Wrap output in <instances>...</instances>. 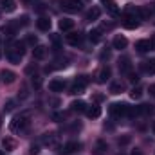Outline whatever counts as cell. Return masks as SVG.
Segmentation results:
<instances>
[{"label":"cell","instance_id":"2e32d148","mask_svg":"<svg viewBox=\"0 0 155 155\" xmlns=\"http://www.w3.org/2000/svg\"><path fill=\"white\" fill-rule=\"evenodd\" d=\"M87 116L90 117V119H97V117L101 116V108L97 107V105H92V107H87Z\"/></svg>","mask_w":155,"mask_h":155},{"label":"cell","instance_id":"5b68a950","mask_svg":"<svg viewBox=\"0 0 155 155\" xmlns=\"http://www.w3.org/2000/svg\"><path fill=\"white\" fill-rule=\"evenodd\" d=\"M18 29H20V25H18V22H7L4 27H2V33L7 36V38H13L16 33H18Z\"/></svg>","mask_w":155,"mask_h":155},{"label":"cell","instance_id":"4fadbf2b","mask_svg":"<svg viewBox=\"0 0 155 155\" xmlns=\"http://www.w3.org/2000/svg\"><path fill=\"white\" fill-rule=\"evenodd\" d=\"M126 45H128V40L124 38V36H116L114 41H112V47L117 49V51H123V49H126Z\"/></svg>","mask_w":155,"mask_h":155},{"label":"cell","instance_id":"7a4b0ae2","mask_svg":"<svg viewBox=\"0 0 155 155\" xmlns=\"http://www.w3.org/2000/svg\"><path fill=\"white\" fill-rule=\"evenodd\" d=\"M27 124H29V117H27V114H22V116L13 117V121L9 123V130L18 134V132H24L27 128Z\"/></svg>","mask_w":155,"mask_h":155},{"label":"cell","instance_id":"f546056e","mask_svg":"<svg viewBox=\"0 0 155 155\" xmlns=\"http://www.w3.org/2000/svg\"><path fill=\"white\" fill-rule=\"evenodd\" d=\"M31 83H33V87H35V88H40V87H41V78H40V76H33Z\"/></svg>","mask_w":155,"mask_h":155},{"label":"cell","instance_id":"8d00e7d4","mask_svg":"<svg viewBox=\"0 0 155 155\" xmlns=\"http://www.w3.org/2000/svg\"><path fill=\"white\" fill-rule=\"evenodd\" d=\"M105 58H107V60L110 58V51H103V52H101V60H105Z\"/></svg>","mask_w":155,"mask_h":155},{"label":"cell","instance_id":"bcb514c9","mask_svg":"<svg viewBox=\"0 0 155 155\" xmlns=\"http://www.w3.org/2000/svg\"><path fill=\"white\" fill-rule=\"evenodd\" d=\"M0 124H2V119H0Z\"/></svg>","mask_w":155,"mask_h":155},{"label":"cell","instance_id":"d590c367","mask_svg":"<svg viewBox=\"0 0 155 155\" xmlns=\"http://www.w3.org/2000/svg\"><path fill=\"white\" fill-rule=\"evenodd\" d=\"M29 153H31V155H38L40 153V148L36 146V144H33V146H31V150H29Z\"/></svg>","mask_w":155,"mask_h":155},{"label":"cell","instance_id":"836d02e7","mask_svg":"<svg viewBox=\"0 0 155 155\" xmlns=\"http://www.w3.org/2000/svg\"><path fill=\"white\" fill-rule=\"evenodd\" d=\"M76 83L83 85V87H87V83H88V78H87V76H79V78L76 79Z\"/></svg>","mask_w":155,"mask_h":155},{"label":"cell","instance_id":"1f68e13d","mask_svg":"<svg viewBox=\"0 0 155 155\" xmlns=\"http://www.w3.org/2000/svg\"><path fill=\"white\" fill-rule=\"evenodd\" d=\"M16 22H18V25H27V24H29V16H25V15H24V16H20Z\"/></svg>","mask_w":155,"mask_h":155},{"label":"cell","instance_id":"ac0fdd59","mask_svg":"<svg viewBox=\"0 0 155 155\" xmlns=\"http://www.w3.org/2000/svg\"><path fill=\"white\" fill-rule=\"evenodd\" d=\"M45 54H47V49H45L43 45H36V47L33 49V58H35V60H43Z\"/></svg>","mask_w":155,"mask_h":155},{"label":"cell","instance_id":"ffe728a7","mask_svg":"<svg viewBox=\"0 0 155 155\" xmlns=\"http://www.w3.org/2000/svg\"><path fill=\"white\" fill-rule=\"evenodd\" d=\"M79 148H81V144H79L78 141H71V143H67V144L63 146V152H65V153H74Z\"/></svg>","mask_w":155,"mask_h":155},{"label":"cell","instance_id":"8992f818","mask_svg":"<svg viewBox=\"0 0 155 155\" xmlns=\"http://www.w3.org/2000/svg\"><path fill=\"white\" fill-rule=\"evenodd\" d=\"M58 135L54 134V132H49V134H43L41 135V143L45 144V146H56L58 144Z\"/></svg>","mask_w":155,"mask_h":155},{"label":"cell","instance_id":"8fae6325","mask_svg":"<svg viewBox=\"0 0 155 155\" xmlns=\"http://www.w3.org/2000/svg\"><path fill=\"white\" fill-rule=\"evenodd\" d=\"M135 49L139 52H148V51H152V41L150 40H139L135 43Z\"/></svg>","mask_w":155,"mask_h":155},{"label":"cell","instance_id":"4316f807","mask_svg":"<svg viewBox=\"0 0 155 155\" xmlns=\"http://www.w3.org/2000/svg\"><path fill=\"white\" fill-rule=\"evenodd\" d=\"M83 90H85V87L74 81V85H72V90H71V94H74V96H78V94H83Z\"/></svg>","mask_w":155,"mask_h":155},{"label":"cell","instance_id":"44dd1931","mask_svg":"<svg viewBox=\"0 0 155 155\" xmlns=\"http://www.w3.org/2000/svg\"><path fill=\"white\" fill-rule=\"evenodd\" d=\"M143 71L146 72V74H155V60H146V61H143Z\"/></svg>","mask_w":155,"mask_h":155},{"label":"cell","instance_id":"6da1fadb","mask_svg":"<svg viewBox=\"0 0 155 155\" xmlns=\"http://www.w3.org/2000/svg\"><path fill=\"white\" fill-rule=\"evenodd\" d=\"M24 47H25V41H15L11 45V49L7 51V58H9L11 63H20V60H22V56L25 52Z\"/></svg>","mask_w":155,"mask_h":155},{"label":"cell","instance_id":"83f0119b","mask_svg":"<svg viewBox=\"0 0 155 155\" xmlns=\"http://www.w3.org/2000/svg\"><path fill=\"white\" fill-rule=\"evenodd\" d=\"M15 105H16V103H15L13 99H9V101L4 105V110H5V112H13V110H15Z\"/></svg>","mask_w":155,"mask_h":155},{"label":"cell","instance_id":"277c9868","mask_svg":"<svg viewBox=\"0 0 155 155\" xmlns=\"http://www.w3.org/2000/svg\"><path fill=\"white\" fill-rule=\"evenodd\" d=\"M108 110H110L112 116H117V117L128 116V105H126V103H112Z\"/></svg>","mask_w":155,"mask_h":155},{"label":"cell","instance_id":"ba28073f","mask_svg":"<svg viewBox=\"0 0 155 155\" xmlns=\"http://www.w3.org/2000/svg\"><path fill=\"white\" fill-rule=\"evenodd\" d=\"M110 76H112V69L107 65V67H103V69L99 71V74H97V81H99V83H107V81L110 79Z\"/></svg>","mask_w":155,"mask_h":155},{"label":"cell","instance_id":"52a82bcc","mask_svg":"<svg viewBox=\"0 0 155 155\" xmlns=\"http://www.w3.org/2000/svg\"><path fill=\"white\" fill-rule=\"evenodd\" d=\"M0 146H2V150H5V152H13V150L16 148V141L11 139V137H4L2 143H0Z\"/></svg>","mask_w":155,"mask_h":155},{"label":"cell","instance_id":"7bdbcfd3","mask_svg":"<svg viewBox=\"0 0 155 155\" xmlns=\"http://www.w3.org/2000/svg\"><path fill=\"white\" fill-rule=\"evenodd\" d=\"M152 130H153V134H155V121L152 123Z\"/></svg>","mask_w":155,"mask_h":155},{"label":"cell","instance_id":"60d3db41","mask_svg":"<svg viewBox=\"0 0 155 155\" xmlns=\"http://www.w3.org/2000/svg\"><path fill=\"white\" fill-rule=\"evenodd\" d=\"M94 99H96V101H103V96H101V94H96Z\"/></svg>","mask_w":155,"mask_h":155},{"label":"cell","instance_id":"484cf974","mask_svg":"<svg viewBox=\"0 0 155 155\" xmlns=\"http://www.w3.org/2000/svg\"><path fill=\"white\" fill-rule=\"evenodd\" d=\"M141 96H143V88H141V87H135V88L130 92V97H132V99H141Z\"/></svg>","mask_w":155,"mask_h":155},{"label":"cell","instance_id":"f1b7e54d","mask_svg":"<svg viewBox=\"0 0 155 155\" xmlns=\"http://www.w3.org/2000/svg\"><path fill=\"white\" fill-rule=\"evenodd\" d=\"M36 41H38V40H36L35 35H27V36H25V43H27V45H33V47H35Z\"/></svg>","mask_w":155,"mask_h":155},{"label":"cell","instance_id":"e0dca14e","mask_svg":"<svg viewBox=\"0 0 155 155\" xmlns=\"http://www.w3.org/2000/svg\"><path fill=\"white\" fill-rule=\"evenodd\" d=\"M71 110H72V112H85V110H87V103L81 101V99H76V101L71 103Z\"/></svg>","mask_w":155,"mask_h":155},{"label":"cell","instance_id":"b9f144b4","mask_svg":"<svg viewBox=\"0 0 155 155\" xmlns=\"http://www.w3.org/2000/svg\"><path fill=\"white\" fill-rule=\"evenodd\" d=\"M132 155H143V152H141V150H134V152H132Z\"/></svg>","mask_w":155,"mask_h":155},{"label":"cell","instance_id":"7c38bea8","mask_svg":"<svg viewBox=\"0 0 155 155\" xmlns=\"http://www.w3.org/2000/svg\"><path fill=\"white\" fill-rule=\"evenodd\" d=\"M49 88H51L52 92H63L65 81H63V79H52V81L49 83Z\"/></svg>","mask_w":155,"mask_h":155},{"label":"cell","instance_id":"74e56055","mask_svg":"<svg viewBox=\"0 0 155 155\" xmlns=\"http://www.w3.org/2000/svg\"><path fill=\"white\" fill-rule=\"evenodd\" d=\"M33 71H36V67H33V65H29V67H27V69H25V72H27V74H31V72H33Z\"/></svg>","mask_w":155,"mask_h":155},{"label":"cell","instance_id":"4dcf8cb0","mask_svg":"<svg viewBox=\"0 0 155 155\" xmlns=\"http://www.w3.org/2000/svg\"><path fill=\"white\" fill-rule=\"evenodd\" d=\"M107 150V144L103 141H97V148H96V153H103Z\"/></svg>","mask_w":155,"mask_h":155},{"label":"cell","instance_id":"f6af8a7d","mask_svg":"<svg viewBox=\"0 0 155 155\" xmlns=\"http://www.w3.org/2000/svg\"><path fill=\"white\" fill-rule=\"evenodd\" d=\"M0 155H4V153H2V150H0Z\"/></svg>","mask_w":155,"mask_h":155},{"label":"cell","instance_id":"cb8c5ba5","mask_svg":"<svg viewBox=\"0 0 155 155\" xmlns=\"http://www.w3.org/2000/svg\"><path fill=\"white\" fill-rule=\"evenodd\" d=\"M123 90H124V85H123L121 81H114V83L110 85V92H112V94H121Z\"/></svg>","mask_w":155,"mask_h":155},{"label":"cell","instance_id":"d6a6232c","mask_svg":"<svg viewBox=\"0 0 155 155\" xmlns=\"http://www.w3.org/2000/svg\"><path fill=\"white\" fill-rule=\"evenodd\" d=\"M108 11H110L112 15H117V5L114 4V2H112V0L108 2Z\"/></svg>","mask_w":155,"mask_h":155},{"label":"cell","instance_id":"603a6c76","mask_svg":"<svg viewBox=\"0 0 155 155\" xmlns=\"http://www.w3.org/2000/svg\"><path fill=\"white\" fill-rule=\"evenodd\" d=\"M0 5H2V9H4V11H9V13L16 9L15 0H0Z\"/></svg>","mask_w":155,"mask_h":155},{"label":"cell","instance_id":"e575fe53","mask_svg":"<svg viewBox=\"0 0 155 155\" xmlns=\"http://www.w3.org/2000/svg\"><path fill=\"white\" fill-rule=\"evenodd\" d=\"M128 79H130V83H137L139 81V76L134 74V72H128Z\"/></svg>","mask_w":155,"mask_h":155},{"label":"cell","instance_id":"9c48e42d","mask_svg":"<svg viewBox=\"0 0 155 155\" xmlns=\"http://www.w3.org/2000/svg\"><path fill=\"white\" fill-rule=\"evenodd\" d=\"M119 71L121 72H124V74H128V72H132V61H130V58H121L119 60Z\"/></svg>","mask_w":155,"mask_h":155},{"label":"cell","instance_id":"d4e9b609","mask_svg":"<svg viewBox=\"0 0 155 155\" xmlns=\"http://www.w3.org/2000/svg\"><path fill=\"white\" fill-rule=\"evenodd\" d=\"M88 38H90V41H99L101 40V29H94V31H90L88 33Z\"/></svg>","mask_w":155,"mask_h":155},{"label":"cell","instance_id":"9a60e30c","mask_svg":"<svg viewBox=\"0 0 155 155\" xmlns=\"http://www.w3.org/2000/svg\"><path fill=\"white\" fill-rule=\"evenodd\" d=\"M36 27H38L40 31H49L51 29V20L47 16H40L38 20H36Z\"/></svg>","mask_w":155,"mask_h":155},{"label":"cell","instance_id":"ab89813d","mask_svg":"<svg viewBox=\"0 0 155 155\" xmlns=\"http://www.w3.org/2000/svg\"><path fill=\"white\" fill-rule=\"evenodd\" d=\"M150 96L155 97V85H150Z\"/></svg>","mask_w":155,"mask_h":155},{"label":"cell","instance_id":"30bf717a","mask_svg":"<svg viewBox=\"0 0 155 155\" xmlns=\"http://www.w3.org/2000/svg\"><path fill=\"white\" fill-rule=\"evenodd\" d=\"M83 41V35L78 31V33H71V35H67V43L69 45H79Z\"/></svg>","mask_w":155,"mask_h":155},{"label":"cell","instance_id":"f35d334b","mask_svg":"<svg viewBox=\"0 0 155 155\" xmlns=\"http://www.w3.org/2000/svg\"><path fill=\"white\" fill-rule=\"evenodd\" d=\"M52 119H56V121H61V119H63V116H61V114H52Z\"/></svg>","mask_w":155,"mask_h":155},{"label":"cell","instance_id":"d6986e66","mask_svg":"<svg viewBox=\"0 0 155 155\" xmlns=\"http://www.w3.org/2000/svg\"><path fill=\"white\" fill-rule=\"evenodd\" d=\"M0 78H2V81H4V83H7V85H9V83H13V81H15L16 74H15L13 71H5V69H4V71L0 72Z\"/></svg>","mask_w":155,"mask_h":155},{"label":"cell","instance_id":"5bb4252c","mask_svg":"<svg viewBox=\"0 0 155 155\" xmlns=\"http://www.w3.org/2000/svg\"><path fill=\"white\" fill-rule=\"evenodd\" d=\"M58 27H60V31H71V29L74 27V20H71V18H61V20L58 22Z\"/></svg>","mask_w":155,"mask_h":155},{"label":"cell","instance_id":"7dc6e473","mask_svg":"<svg viewBox=\"0 0 155 155\" xmlns=\"http://www.w3.org/2000/svg\"><path fill=\"white\" fill-rule=\"evenodd\" d=\"M25 2H31V0H25Z\"/></svg>","mask_w":155,"mask_h":155},{"label":"cell","instance_id":"3957f363","mask_svg":"<svg viewBox=\"0 0 155 155\" xmlns=\"http://www.w3.org/2000/svg\"><path fill=\"white\" fill-rule=\"evenodd\" d=\"M60 5H61V9H63V11L78 13V11H81L83 2H81V0H60Z\"/></svg>","mask_w":155,"mask_h":155},{"label":"cell","instance_id":"ee69618b","mask_svg":"<svg viewBox=\"0 0 155 155\" xmlns=\"http://www.w3.org/2000/svg\"><path fill=\"white\" fill-rule=\"evenodd\" d=\"M101 2H107V4H108V2H110V0H101Z\"/></svg>","mask_w":155,"mask_h":155},{"label":"cell","instance_id":"7402d4cb","mask_svg":"<svg viewBox=\"0 0 155 155\" xmlns=\"http://www.w3.org/2000/svg\"><path fill=\"white\" fill-rule=\"evenodd\" d=\"M99 16H101V9H99V7H92V9L87 13V20H88V22H94V20H97Z\"/></svg>","mask_w":155,"mask_h":155}]
</instances>
